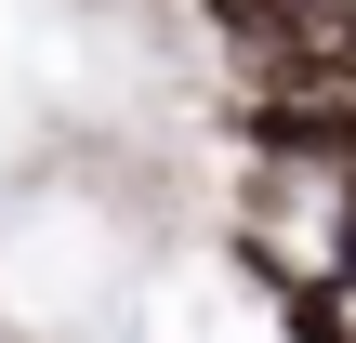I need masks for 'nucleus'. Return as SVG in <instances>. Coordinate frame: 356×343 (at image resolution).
Listing matches in <instances>:
<instances>
[{"label":"nucleus","instance_id":"f03ea898","mask_svg":"<svg viewBox=\"0 0 356 343\" xmlns=\"http://www.w3.org/2000/svg\"><path fill=\"white\" fill-rule=\"evenodd\" d=\"M198 13H211L238 53H291V0H198Z\"/></svg>","mask_w":356,"mask_h":343},{"label":"nucleus","instance_id":"f257e3e1","mask_svg":"<svg viewBox=\"0 0 356 343\" xmlns=\"http://www.w3.org/2000/svg\"><path fill=\"white\" fill-rule=\"evenodd\" d=\"M277 317H291V343H356V291L343 278H291Z\"/></svg>","mask_w":356,"mask_h":343},{"label":"nucleus","instance_id":"7ed1b4c3","mask_svg":"<svg viewBox=\"0 0 356 343\" xmlns=\"http://www.w3.org/2000/svg\"><path fill=\"white\" fill-rule=\"evenodd\" d=\"M330 278H343V291H356V185H343V264H330Z\"/></svg>","mask_w":356,"mask_h":343}]
</instances>
